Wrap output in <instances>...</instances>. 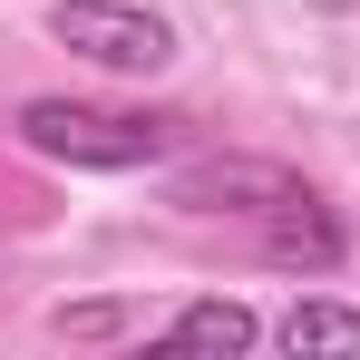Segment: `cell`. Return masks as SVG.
I'll use <instances>...</instances> for the list:
<instances>
[{
  "label": "cell",
  "mask_w": 360,
  "mask_h": 360,
  "mask_svg": "<svg viewBox=\"0 0 360 360\" xmlns=\"http://www.w3.org/2000/svg\"><path fill=\"white\" fill-rule=\"evenodd\" d=\"M20 146L49 156V166H98V176H127V166H156L176 146V117H127V108H88V98H20Z\"/></svg>",
  "instance_id": "obj_1"
},
{
  "label": "cell",
  "mask_w": 360,
  "mask_h": 360,
  "mask_svg": "<svg viewBox=\"0 0 360 360\" xmlns=\"http://www.w3.org/2000/svg\"><path fill=\"white\" fill-rule=\"evenodd\" d=\"M49 39L78 49V59H98V68H136V78L176 59V20H156L136 0H59L49 10Z\"/></svg>",
  "instance_id": "obj_2"
},
{
  "label": "cell",
  "mask_w": 360,
  "mask_h": 360,
  "mask_svg": "<svg viewBox=\"0 0 360 360\" xmlns=\"http://www.w3.org/2000/svg\"><path fill=\"white\" fill-rule=\"evenodd\" d=\"M292 195H311V185L292 176V166H263V156H205V166H185L176 176V205L185 214H273V205H292Z\"/></svg>",
  "instance_id": "obj_3"
},
{
  "label": "cell",
  "mask_w": 360,
  "mask_h": 360,
  "mask_svg": "<svg viewBox=\"0 0 360 360\" xmlns=\"http://www.w3.org/2000/svg\"><path fill=\"white\" fill-rule=\"evenodd\" d=\"M263 253L292 263V273H331V263H341V224L321 214V195H292V205L263 214Z\"/></svg>",
  "instance_id": "obj_4"
},
{
  "label": "cell",
  "mask_w": 360,
  "mask_h": 360,
  "mask_svg": "<svg viewBox=\"0 0 360 360\" xmlns=\"http://www.w3.org/2000/svg\"><path fill=\"white\" fill-rule=\"evenodd\" d=\"M253 341H263V321L243 302H185L166 321V351H253Z\"/></svg>",
  "instance_id": "obj_5"
},
{
  "label": "cell",
  "mask_w": 360,
  "mask_h": 360,
  "mask_svg": "<svg viewBox=\"0 0 360 360\" xmlns=\"http://www.w3.org/2000/svg\"><path fill=\"white\" fill-rule=\"evenodd\" d=\"M283 351H360V311L351 302H292L283 311Z\"/></svg>",
  "instance_id": "obj_6"
},
{
  "label": "cell",
  "mask_w": 360,
  "mask_h": 360,
  "mask_svg": "<svg viewBox=\"0 0 360 360\" xmlns=\"http://www.w3.org/2000/svg\"><path fill=\"white\" fill-rule=\"evenodd\" d=\"M127 321H136L127 302H59V311H49V331H59V341H117Z\"/></svg>",
  "instance_id": "obj_7"
}]
</instances>
